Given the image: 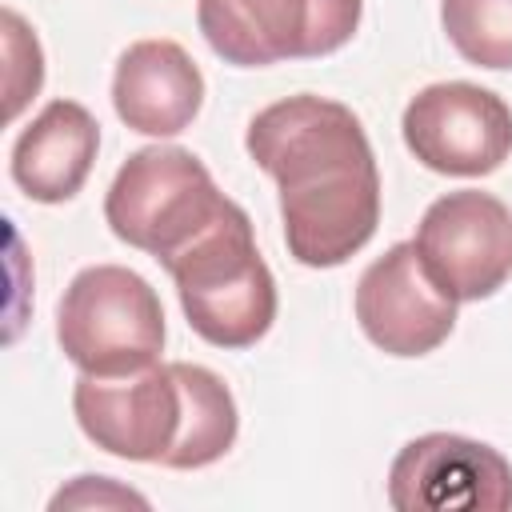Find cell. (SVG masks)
<instances>
[{"label": "cell", "instance_id": "obj_2", "mask_svg": "<svg viewBox=\"0 0 512 512\" xmlns=\"http://www.w3.org/2000/svg\"><path fill=\"white\" fill-rule=\"evenodd\" d=\"M72 412L96 448L176 472L216 464L240 432L232 388L212 368L188 360H156L128 376L80 372Z\"/></svg>", "mask_w": 512, "mask_h": 512}, {"label": "cell", "instance_id": "obj_3", "mask_svg": "<svg viewBox=\"0 0 512 512\" xmlns=\"http://www.w3.org/2000/svg\"><path fill=\"white\" fill-rule=\"evenodd\" d=\"M164 272L176 280L188 328L212 348L236 352L268 336L280 296L272 268L256 248L252 220L236 200L164 260Z\"/></svg>", "mask_w": 512, "mask_h": 512}, {"label": "cell", "instance_id": "obj_4", "mask_svg": "<svg viewBox=\"0 0 512 512\" xmlns=\"http://www.w3.org/2000/svg\"><path fill=\"white\" fill-rule=\"evenodd\" d=\"M164 304L124 264L80 268L56 304V340L68 364L88 376H128L164 352Z\"/></svg>", "mask_w": 512, "mask_h": 512}, {"label": "cell", "instance_id": "obj_14", "mask_svg": "<svg viewBox=\"0 0 512 512\" xmlns=\"http://www.w3.org/2000/svg\"><path fill=\"white\" fill-rule=\"evenodd\" d=\"M0 20H4V56H8V68H4V92H8L4 120H16L20 108L28 104V96H36L40 84H44V56H40V44H36L32 28L12 8H4Z\"/></svg>", "mask_w": 512, "mask_h": 512}, {"label": "cell", "instance_id": "obj_9", "mask_svg": "<svg viewBox=\"0 0 512 512\" xmlns=\"http://www.w3.org/2000/svg\"><path fill=\"white\" fill-rule=\"evenodd\" d=\"M388 504L396 512H508L512 464L484 440L424 432L392 456Z\"/></svg>", "mask_w": 512, "mask_h": 512}, {"label": "cell", "instance_id": "obj_6", "mask_svg": "<svg viewBox=\"0 0 512 512\" xmlns=\"http://www.w3.org/2000/svg\"><path fill=\"white\" fill-rule=\"evenodd\" d=\"M364 16V0H196L208 48L236 68L316 60L344 48Z\"/></svg>", "mask_w": 512, "mask_h": 512}, {"label": "cell", "instance_id": "obj_5", "mask_svg": "<svg viewBox=\"0 0 512 512\" xmlns=\"http://www.w3.org/2000/svg\"><path fill=\"white\" fill-rule=\"evenodd\" d=\"M224 208L228 196L216 188L204 160L180 144L136 148L104 196L112 236L160 264L172 260Z\"/></svg>", "mask_w": 512, "mask_h": 512}, {"label": "cell", "instance_id": "obj_13", "mask_svg": "<svg viewBox=\"0 0 512 512\" xmlns=\"http://www.w3.org/2000/svg\"><path fill=\"white\" fill-rule=\"evenodd\" d=\"M448 44L476 68H512V0H440Z\"/></svg>", "mask_w": 512, "mask_h": 512}, {"label": "cell", "instance_id": "obj_11", "mask_svg": "<svg viewBox=\"0 0 512 512\" xmlns=\"http://www.w3.org/2000/svg\"><path fill=\"white\" fill-rule=\"evenodd\" d=\"M204 104V76L176 40H136L112 72V108L140 136L184 132Z\"/></svg>", "mask_w": 512, "mask_h": 512}, {"label": "cell", "instance_id": "obj_7", "mask_svg": "<svg viewBox=\"0 0 512 512\" xmlns=\"http://www.w3.org/2000/svg\"><path fill=\"white\" fill-rule=\"evenodd\" d=\"M412 244L456 304L488 300L512 276V208L480 188L444 192L424 208Z\"/></svg>", "mask_w": 512, "mask_h": 512}, {"label": "cell", "instance_id": "obj_12", "mask_svg": "<svg viewBox=\"0 0 512 512\" xmlns=\"http://www.w3.org/2000/svg\"><path fill=\"white\" fill-rule=\"evenodd\" d=\"M100 152V124L76 100L44 104L12 144V180L36 204L72 200Z\"/></svg>", "mask_w": 512, "mask_h": 512}, {"label": "cell", "instance_id": "obj_8", "mask_svg": "<svg viewBox=\"0 0 512 512\" xmlns=\"http://www.w3.org/2000/svg\"><path fill=\"white\" fill-rule=\"evenodd\" d=\"M400 132L408 152L440 176H488L512 156V108L468 80L420 88L404 104Z\"/></svg>", "mask_w": 512, "mask_h": 512}, {"label": "cell", "instance_id": "obj_1", "mask_svg": "<svg viewBox=\"0 0 512 512\" xmlns=\"http://www.w3.org/2000/svg\"><path fill=\"white\" fill-rule=\"evenodd\" d=\"M244 148L280 188L288 256L340 268L380 224V168L360 116L328 96H284L248 120Z\"/></svg>", "mask_w": 512, "mask_h": 512}, {"label": "cell", "instance_id": "obj_10", "mask_svg": "<svg viewBox=\"0 0 512 512\" xmlns=\"http://www.w3.org/2000/svg\"><path fill=\"white\" fill-rule=\"evenodd\" d=\"M360 332L388 356H428L456 328V300L428 276L412 240L392 244L356 280Z\"/></svg>", "mask_w": 512, "mask_h": 512}]
</instances>
